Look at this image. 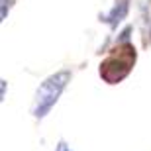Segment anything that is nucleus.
I'll list each match as a JSON object with an SVG mask.
<instances>
[{
  "mask_svg": "<svg viewBox=\"0 0 151 151\" xmlns=\"http://www.w3.org/2000/svg\"><path fill=\"white\" fill-rule=\"evenodd\" d=\"M71 81V71H57L55 75H51L39 84V88L35 90L34 106H32V114L35 118H45L49 114V110L55 106V102L59 100L61 92L65 90L67 83Z\"/></svg>",
  "mask_w": 151,
  "mask_h": 151,
  "instance_id": "f03ea898",
  "label": "nucleus"
},
{
  "mask_svg": "<svg viewBox=\"0 0 151 151\" xmlns=\"http://www.w3.org/2000/svg\"><path fill=\"white\" fill-rule=\"evenodd\" d=\"M55 151H73V149H71V145H69V143H67V141H59V143H57V147H55Z\"/></svg>",
  "mask_w": 151,
  "mask_h": 151,
  "instance_id": "39448f33",
  "label": "nucleus"
},
{
  "mask_svg": "<svg viewBox=\"0 0 151 151\" xmlns=\"http://www.w3.org/2000/svg\"><path fill=\"white\" fill-rule=\"evenodd\" d=\"M135 49L129 41L118 43L116 49L110 51V55L100 63V77L108 84H116L129 75L135 65Z\"/></svg>",
  "mask_w": 151,
  "mask_h": 151,
  "instance_id": "f257e3e1",
  "label": "nucleus"
},
{
  "mask_svg": "<svg viewBox=\"0 0 151 151\" xmlns=\"http://www.w3.org/2000/svg\"><path fill=\"white\" fill-rule=\"evenodd\" d=\"M128 8H129V0H116V4L110 10V14L104 16V22H108L112 28H116L118 24L124 20V16L128 14Z\"/></svg>",
  "mask_w": 151,
  "mask_h": 151,
  "instance_id": "7ed1b4c3",
  "label": "nucleus"
},
{
  "mask_svg": "<svg viewBox=\"0 0 151 151\" xmlns=\"http://www.w3.org/2000/svg\"><path fill=\"white\" fill-rule=\"evenodd\" d=\"M10 6H12V0H2V14H0L2 20H6V14L10 10Z\"/></svg>",
  "mask_w": 151,
  "mask_h": 151,
  "instance_id": "20e7f679",
  "label": "nucleus"
}]
</instances>
